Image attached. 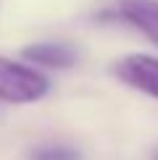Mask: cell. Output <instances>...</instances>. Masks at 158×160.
<instances>
[{
    "instance_id": "cell-1",
    "label": "cell",
    "mask_w": 158,
    "mask_h": 160,
    "mask_svg": "<svg viewBox=\"0 0 158 160\" xmlns=\"http://www.w3.org/2000/svg\"><path fill=\"white\" fill-rule=\"evenodd\" d=\"M50 92V79L32 66L0 58V100L13 105L37 102Z\"/></svg>"
},
{
    "instance_id": "cell-2",
    "label": "cell",
    "mask_w": 158,
    "mask_h": 160,
    "mask_svg": "<svg viewBox=\"0 0 158 160\" xmlns=\"http://www.w3.org/2000/svg\"><path fill=\"white\" fill-rule=\"evenodd\" d=\"M113 74L124 84L134 87L158 100V58L155 55H127L113 66Z\"/></svg>"
},
{
    "instance_id": "cell-3",
    "label": "cell",
    "mask_w": 158,
    "mask_h": 160,
    "mask_svg": "<svg viewBox=\"0 0 158 160\" xmlns=\"http://www.w3.org/2000/svg\"><path fill=\"white\" fill-rule=\"evenodd\" d=\"M116 16L158 45V0H116Z\"/></svg>"
},
{
    "instance_id": "cell-4",
    "label": "cell",
    "mask_w": 158,
    "mask_h": 160,
    "mask_svg": "<svg viewBox=\"0 0 158 160\" xmlns=\"http://www.w3.org/2000/svg\"><path fill=\"white\" fill-rule=\"evenodd\" d=\"M21 55L26 61L42 66V68H53V71L71 68L79 61L76 50L71 45H66V42H34V45H26L21 50Z\"/></svg>"
},
{
    "instance_id": "cell-5",
    "label": "cell",
    "mask_w": 158,
    "mask_h": 160,
    "mask_svg": "<svg viewBox=\"0 0 158 160\" xmlns=\"http://www.w3.org/2000/svg\"><path fill=\"white\" fill-rule=\"evenodd\" d=\"M29 160H84L82 152L71 144H61V142H45L37 144L29 152Z\"/></svg>"
},
{
    "instance_id": "cell-6",
    "label": "cell",
    "mask_w": 158,
    "mask_h": 160,
    "mask_svg": "<svg viewBox=\"0 0 158 160\" xmlns=\"http://www.w3.org/2000/svg\"><path fill=\"white\" fill-rule=\"evenodd\" d=\"M155 160H158V155H155Z\"/></svg>"
}]
</instances>
